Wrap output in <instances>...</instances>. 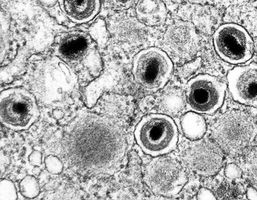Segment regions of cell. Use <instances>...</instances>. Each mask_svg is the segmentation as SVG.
<instances>
[{
  "label": "cell",
  "mask_w": 257,
  "mask_h": 200,
  "mask_svg": "<svg viewBox=\"0 0 257 200\" xmlns=\"http://www.w3.org/2000/svg\"><path fill=\"white\" fill-rule=\"evenodd\" d=\"M61 144L68 166L80 175L93 177L116 172L127 145L117 121L87 111H80L64 127Z\"/></svg>",
  "instance_id": "1"
},
{
  "label": "cell",
  "mask_w": 257,
  "mask_h": 200,
  "mask_svg": "<svg viewBox=\"0 0 257 200\" xmlns=\"http://www.w3.org/2000/svg\"><path fill=\"white\" fill-rule=\"evenodd\" d=\"M211 135L226 153L235 155L251 145L257 137V124L247 113L239 110L226 111L211 127Z\"/></svg>",
  "instance_id": "2"
},
{
  "label": "cell",
  "mask_w": 257,
  "mask_h": 200,
  "mask_svg": "<svg viewBox=\"0 0 257 200\" xmlns=\"http://www.w3.org/2000/svg\"><path fill=\"white\" fill-rule=\"evenodd\" d=\"M134 134L142 150L155 157L174 150L178 140L176 124L170 116L163 114L144 116L137 124Z\"/></svg>",
  "instance_id": "3"
},
{
  "label": "cell",
  "mask_w": 257,
  "mask_h": 200,
  "mask_svg": "<svg viewBox=\"0 0 257 200\" xmlns=\"http://www.w3.org/2000/svg\"><path fill=\"white\" fill-rule=\"evenodd\" d=\"M54 51L57 56L71 67L84 69L94 76L101 71L102 62L96 44L84 32L73 31L58 35Z\"/></svg>",
  "instance_id": "4"
},
{
  "label": "cell",
  "mask_w": 257,
  "mask_h": 200,
  "mask_svg": "<svg viewBox=\"0 0 257 200\" xmlns=\"http://www.w3.org/2000/svg\"><path fill=\"white\" fill-rule=\"evenodd\" d=\"M173 70V61L160 48L151 47L136 54L133 60L132 73L144 90L154 92L163 88Z\"/></svg>",
  "instance_id": "5"
},
{
  "label": "cell",
  "mask_w": 257,
  "mask_h": 200,
  "mask_svg": "<svg viewBox=\"0 0 257 200\" xmlns=\"http://www.w3.org/2000/svg\"><path fill=\"white\" fill-rule=\"evenodd\" d=\"M40 111L35 96L20 87L8 88L0 94V120L14 131L29 129L39 118Z\"/></svg>",
  "instance_id": "6"
},
{
  "label": "cell",
  "mask_w": 257,
  "mask_h": 200,
  "mask_svg": "<svg viewBox=\"0 0 257 200\" xmlns=\"http://www.w3.org/2000/svg\"><path fill=\"white\" fill-rule=\"evenodd\" d=\"M144 180L151 190L163 196L178 193L187 182V175L181 165L175 159L159 156L147 165Z\"/></svg>",
  "instance_id": "7"
},
{
  "label": "cell",
  "mask_w": 257,
  "mask_h": 200,
  "mask_svg": "<svg viewBox=\"0 0 257 200\" xmlns=\"http://www.w3.org/2000/svg\"><path fill=\"white\" fill-rule=\"evenodd\" d=\"M213 45L218 56L231 64L244 63L253 53V42L246 30L233 23L219 26L213 36Z\"/></svg>",
  "instance_id": "8"
},
{
  "label": "cell",
  "mask_w": 257,
  "mask_h": 200,
  "mask_svg": "<svg viewBox=\"0 0 257 200\" xmlns=\"http://www.w3.org/2000/svg\"><path fill=\"white\" fill-rule=\"evenodd\" d=\"M226 88V84L216 77L199 74L187 82L186 101L195 112L211 114L222 105Z\"/></svg>",
  "instance_id": "9"
},
{
  "label": "cell",
  "mask_w": 257,
  "mask_h": 200,
  "mask_svg": "<svg viewBox=\"0 0 257 200\" xmlns=\"http://www.w3.org/2000/svg\"><path fill=\"white\" fill-rule=\"evenodd\" d=\"M198 45V38L194 26L186 20L172 23L163 37V50L177 63L191 60L197 51Z\"/></svg>",
  "instance_id": "10"
},
{
  "label": "cell",
  "mask_w": 257,
  "mask_h": 200,
  "mask_svg": "<svg viewBox=\"0 0 257 200\" xmlns=\"http://www.w3.org/2000/svg\"><path fill=\"white\" fill-rule=\"evenodd\" d=\"M182 159L186 166L203 176L215 175L220 169L223 155L217 143L208 139L191 140L185 147Z\"/></svg>",
  "instance_id": "11"
},
{
  "label": "cell",
  "mask_w": 257,
  "mask_h": 200,
  "mask_svg": "<svg viewBox=\"0 0 257 200\" xmlns=\"http://www.w3.org/2000/svg\"><path fill=\"white\" fill-rule=\"evenodd\" d=\"M227 80L234 101L246 106H257V64L233 68L228 72Z\"/></svg>",
  "instance_id": "12"
},
{
  "label": "cell",
  "mask_w": 257,
  "mask_h": 200,
  "mask_svg": "<svg viewBox=\"0 0 257 200\" xmlns=\"http://www.w3.org/2000/svg\"><path fill=\"white\" fill-rule=\"evenodd\" d=\"M108 28L112 38L127 48L140 46L147 38L146 26L136 17L125 14H118L110 17Z\"/></svg>",
  "instance_id": "13"
},
{
  "label": "cell",
  "mask_w": 257,
  "mask_h": 200,
  "mask_svg": "<svg viewBox=\"0 0 257 200\" xmlns=\"http://www.w3.org/2000/svg\"><path fill=\"white\" fill-rule=\"evenodd\" d=\"M65 15L72 22L82 24L92 20L98 14L100 0H58Z\"/></svg>",
  "instance_id": "14"
},
{
  "label": "cell",
  "mask_w": 257,
  "mask_h": 200,
  "mask_svg": "<svg viewBox=\"0 0 257 200\" xmlns=\"http://www.w3.org/2000/svg\"><path fill=\"white\" fill-rule=\"evenodd\" d=\"M135 10L136 18L147 26H160L167 17V10L162 0H137Z\"/></svg>",
  "instance_id": "15"
},
{
  "label": "cell",
  "mask_w": 257,
  "mask_h": 200,
  "mask_svg": "<svg viewBox=\"0 0 257 200\" xmlns=\"http://www.w3.org/2000/svg\"><path fill=\"white\" fill-rule=\"evenodd\" d=\"M185 94L178 87H168L159 95L157 101L159 111L170 117H177L185 107Z\"/></svg>",
  "instance_id": "16"
},
{
  "label": "cell",
  "mask_w": 257,
  "mask_h": 200,
  "mask_svg": "<svg viewBox=\"0 0 257 200\" xmlns=\"http://www.w3.org/2000/svg\"><path fill=\"white\" fill-rule=\"evenodd\" d=\"M181 126L185 136L191 140L202 138L206 130L204 119L196 112H188L182 116Z\"/></svg>",
  "instance_id": "17"
},
{
  "label": "cell",
  "mask_w": 257,
  "mask_h": 200,
  "mask_svg": "<svg viewBox=\"0 0 257 200\" xmlns=\"http://www.w3.org/2000/svg\"><path fill=\"white\" fill-rule=\"evenodd\" d=\"M22 195L28 198H34L40 193V187L37 179L32 175H27L19 183Z\"/></svg>",
  "instance_id": "18"
},
{
  "label": "cell",
  "mask_w": 257,
  "mask_h": 200,
  "mask_svg": "<svg viewBox=\"0 0 257 200\" xmlns=\"http://www.w3.org/2000/svg\"><path fill=\"white\" fill-rule=\"evenodd\" d=\"M18 194L14 182L7 179L0 181V200H16Z\"/></svg>",
  "instance_id": "19"
},
{
  "label": "cell",
  "mask_w": 257,
  "mask_h": 200,
  "mask_svg": "<svg viewBox=\"0 0 257 200\" xmlns=\"http://www.w3.org/2000/svg\"><path fill=\"white\" fill-rule=\"evenodd\" d=\"M44 163L47 170L53 174H59L63 169V164L61 160L53 155L47 156L44 159Z\"/></svg>",
  "instance_id": "20"
},
{
  "label": "cell",
  "mask_w": 257,
  "mask_h": 200,
  "mask_svg": "<svg viewBox=\"0 0 257 200\" xmlns=\"http://www.w3.org/2000/svg\"><path fill=\"white\" fill-rule=\"evenodd\" d=\"M137 0H105L114 9L122 11L130 8Z\"/></svg>",
  "instance_id": "21"
},
{
  "label": "cell",
  "mask_w": 257,
  "mask_h": 200,
  "mask_svg": "<svg viewBox=\"0 0 257 200\" xmlns=\"http://www.w3.org/2000/svg\"><path fill=\"white\" fill-rule=\"evenodd\" d=\"M224 174L227 177L233 179L241 177L242 171L237 165L231 163L226 166Z\"/></svg>",
  "instance_id": "22"
},
{
  "label": "cell",
  "mask_w": 257,
  "mask_h": 200,
  "mask_svg": "<svg viewBox=\"0 0 257 200\" xmlns=\"http://www.w3.org/2000/svg\"><path fill=\"white\" fill-rule=\"evenodd\" d=\"M246 173L248 178L253 181L257 182V162H249L246 167Z\"/></svg>",
  "instance_id": "23"
},
{
  "label": "cell",
  "mask_w": 257,
  "mask_h": 200,
  "mask_svg": "<svg viewBox=\"0 0 257 200\" xmlns=\"http://www.w3.org/2000/svg\"><path fill=\"white\" fill-rule=\"evenodd\" d=\"M42 155L38 150H34L29 156V161L34 166H40L42 164Z\"/></svg>",
  "instance_id": "24"
},
{
  "label": "cell",
  "mask_w": 257,
  "mask_h": 200,
  "mask_svg": "<svg viewBox=\"0 0 257 200\" xmlns=\"http://www.w3.org/2000/svg\"><path fill=\"white\" fill-rule=\"evenodd\" d=\"M198 197L199 199H215L213 194L206 188H202L200 190Z\"/></svg>",
  "instance_id": "25"
},
{
  "label": "cell",
  "mask_w": 257,
  "mask_h": 200,
  "mask_svg": "<svg viewBox=\"0 0 257 200\" xmlns=\"http://www.w3.org/2000/svg\"><path fill=\"white\" fill-rule=\"evenodd\" d=\"M246 197L249 199H257V190L252 186H248L246 190Z\"/></svg>",
  "instance_id": "26"
},
{
  "label": "cell",
  "mask_w": 257,
  "mask_h": 200,
  "mask_svg": "<svg viewBox=\"0 0 257 200\" xmlns=\"http://www.w3.org/2000/svg\"><path fill=\"white\" fill-rule=\"evenodd\" d=\"M52 116L56 120H60L64 116V112L60 109H55L52 111Z\"/></svg>",
  "instance_id": "27"
},
{
  "label": "cell",
  "mask_w": 257,
  "mask_h": 200,
  "mask_svg": "<svg viewBox=\"0 0 257 200\" xmlns=\"http://www.w3.org/2000/svg\"><path fill=\"white\" fill-rule=\"evenodd\" d=\"M33 172L35 175H38L40 172V170L39 168V166H35L34 169L33 170Z\"/></svg>",
  "instance_id": "28"
}]
</instances>
